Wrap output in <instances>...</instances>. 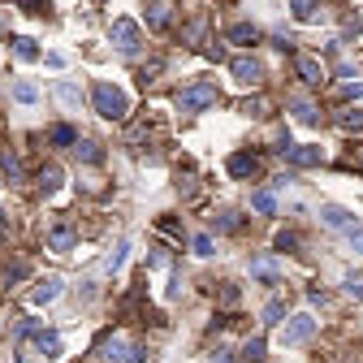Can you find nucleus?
<instances>
[{
  "label": "nucleus",
  "instance_id": "nucleus-5",
  "mask_svg": "<svg viewBox=\"0 0 363 363\" xmlns=\"http://www.w3.org/2000/svg\"><path fill=\"white\" fill-rule=\"evenodd\" d=\"M311 333H316V316L299 311V316H290V324L282 328V342H286V346H299V342H307Z\"/></svg>",
  "mask_w": 363,
  "mask_h": 363
},
{
  "label": "nucleus",
  "instance_id": "nucleus-35",
  "mask_svg": "<svg viewBox=\"0 0 363 363\" xmlns=\"http://www.w3.org/2000/svg\"><path fill=\"white\" fill-rule=\"evenodd\" d=\"M346 294H351V299H363V277H346Z\"/></svg>",
  "mask_w": 363,
  "mask_h": 363
},
{
  "label": "nucleus",
  "instance_id": "nucleus-37",
  "mask_svg": "<svg viewBox=\"0 0 363 363\" xmlns=\"http://www.w3.org/2000/svg\"><path fill=\"white\" fill-rule=\"evenodd\" d=\"M26 273H30V268H26V264H22V259H13V264H9V282H22V277H26Z\"/></svg>",
  "mask_w": 363,
  "mask_h": 363
},
{
  "label": "nucleus",
  "instance_id": "nucleus-31",
  "mask_svg": "<svg viewBox=\"0 0 363 363\" xmlns=\"http://www.w3.org/2000/svg\"><path fill=\"white\" fill-rule=\"evenodd\" d=\"M290 108H294V117H299V121H307V126L316 121V104H307V100H294Z\"/></svg>",
  "mask_w": 363,
  "mask_h": 363
},
{
  "label": "nucleus",
  "instance_id": "nucleus-26",
  "mask_svg": "<svg viewBox=\"0 0 363 363\" xmlns=\"http://www.w3.org/2000/svg\"><path fill=\"white\" fill-rule=\"evenodd\" d=\"M48 139H52L57 147H74V143H78V135H74V126H52V130H48Z\"/></svg>",
  "mask_w": 363,
  "mask_h": 363
},
{
  "label": "nucleus",
  "instance_id": "nucleus-32",
  "mask_svg": "<svg viewBox=\"0 0 363 363\" xmlns=\"http://www.w3.org/2000/svg\"><path fill=\"white\" fill-rule=\"evenodd\" d=\"M238 299H242L238 286H221V307H238Z\"/></svg>",
  "mask_w": 363,
  "mask_h": 363
},
{
  "label": "nucleus",
  "instance_id": "nucleus-6",
  "mask_svg": "<svg viewBox=\"0 0 363 363\" xmlns=\"http://www.w3.org/2000/svg\"><path fill=\"white\" fill-rule=\"evenodd\" d=\"M229 74H234L242 87H259V78H264V65L255 57H234L229 61Z\"/></svg>",
  "mask_w": 363,
  "mask_h": 363
},
{
  "label": "nucleus",
  "instance_id": "nucleus-33",
  "mask_svg": "<svg viewBox=\"0 0 363 363\" xmlns=\"http://www.w3.org/2000/svg\"><path fill=\"white\" fill-rule=\"evenodd\" d=\"M190 246H195V255H212V238H208V234H195Z\"/></svg>",
  "mask_w": 363,
  "mask_h": 363
},
{
  "label": "nucleus",
  "instance_id": "nucleus-13",
  "mask_svg": "<svg viewBox=\"0 0 363 363\" xmlns=\"http://www.w3.org/2000/svg\"><path fill=\"white\" fill-rule=\"evenodd\" d=\"M229 43H242V48H251V43H259V26H251V22H238V26H229V35H225Z\"/></svg>",
  "mask_w": 363,
  "mask_h": 363
},
{
  "label": "nucleus",
  "instance_id": "nucleus-41",
  "mask_svg": "<svg viewBox=\"0 0 363 363\" xmlns=\"http://www.w3.org/2000/svg\"><path fill=\"white\" fill-rule=\"evenodd\" d=\"M351 246H355V251H363V234H359V229H351Z\"/></svg>",
  "mask_w": 363,
  "mask_h": 363
},
{
  "label": "nucleus",
  "instance_id": "nucleus-19",
  "mask_svg": "<svg viewBox=\"0 0 363 363\" xmlns=\"http://www.w3.org/2000/svg\"><path fill=\"white\" fill-rule=\"evenodd\" d=\"M61 177H65V173L57 169V164H43V169H39V177H35V182H39V190H43V195H52V190L61 186Z\"/></svg>",
  "mask_w": 363,
  "mask_h": 363
},
{
  "label": "nucleus",
  "instance_id": "nucleus-12",
  "mask_svg": "<svg viewBox=\"0 0 363 363\" xmlns=\"http://www.w3.org/2000/svg\"><path fill=\"white\" fill-rule=\"evenodd\" d=\"M52 95H57V100H61V108H70V112H74V108L82 104V91L74 87V82H70V78H61V82H57V87H52Z\"/></svg>",
  "mask_w": 363,
  "mask_h": 363
},
{
  "label": "nucleus",
  "instance_id": "nucleus-4",
  "mask_svg": "<svg viewBox=\"0 0 363 363\" xmlns=\"http://www.w3.org/2000/svg\"><path fill=\"white\" fill-rule=\"evenodd\" d=\"M112 43H117V52L135 57L139 52V22L135 18H117L112 22Z\"/></svg>",
  "mask_w": 363,
  "mask_h": 363
},
{
  "label": "nucleus",
  "instance_id": "nucleus-3",
  "mask_svg": "<svg viewBox=\"0 0 363 363\" xmlns=\"http://www.w3.org/2000/svg\"><path fill=\"white\" fill-rule=\"evenodd\" d=\"M212 104H217V87H212V82H190V87L177 91V108L182 112H204Z\"/></svg>",
  "mask_w": 363,
  "mask_h": 363
},
{
  "label": "nucleus",
  "instance_id": "nucleus-9",
  "mask_svg": "<svg viewBox=\"0 0 363 363\" xmlns=\"http://www.w3.org/2000/svg\"><path fill=\"white\" fill-rule=\"evenodd\" d=\"M74 242H78V234H74V229L70 225H52V229H48V251H57V255H65V251H74Z\"/></svg>",
  "mask_w": 363,
  "mask_h": 363
},
{
  "label": "nucleus",
  "instance_id": "nucleus-21",
  "mask_svg": "<svg viewBox=\"0 0 363 363\" xmlns=\"http://www.w3.org/2000/svg\"><path fill=\"white\" fill-rule=\"evenodd\" d=\"M35 346H39V355H43V359H61V337H57V333H39Z\"/></svg>",
  "mask_w": 363,
  "mask_h": 363
},
{
  "label": "nucleus",
  "instance_id": "nucleus-16",
  "mask_svg": "<svg viewBox=\"0 0 363 363\" xmlns=\"http://www.w3.org/2000/svg\"><path fill=\"white\" fill-rule=\"evenodd\" d=\"M268 346H264V337H246V346H242V355H238V363H264L268 355Z\"/></svg>",
  "mask_w": 363,
  "mask_h": 363
},
{
  "label": "nucleus",
  "instance_id": "nucleus-24",
  "mask_svg": "<svg viewBox=\"0 0 363 363\" xmlns=\"http://www.w3.org/2000/svg\"><path fill=\"white\" fill-rule=\"evenodd\" d=\"M74 152L87 160V164H100L104 160V152H100V143H91V139H82V143H74Z\"/></svg>",
  "mask_w": 363,
  "mask_h": 363
},
{
  "label": "nucleus",
  "instance_id": "nucleus-29",
  "mask_svg": "<svg viewBox=\"0 0 363 363\" xmlns=\"http://www.w3.org/2000/svg\"><path fill=\"white\" fill-rule=\"evenodd\" d=\"M286 316V299H268V307H264V324H282Z\"/></svg>",
  "mask_w": 363,
  "mask_h": 363
},
{
  "label": "nucleus",
  "instance_id": "nucleus-2",
  "mask_svg": "<svg viewBox=\"0 0 363 363\" xmlns=\"http://www.w3.org/2000/svg\"><path fill=\"white\" fill-rule=\"evenodd\" d=\"M91 104H95V112H100L104 121H126V112H130L126 91H121V87H112V82H95Z\"/></svg>",
  "mask_w": 363,
  "mask_h": 363
},
{
  "label": "nucleus",
  "instance_id": "nucleus-40",
  "mask_svg": "<svg viewBox=\"0 0 363 363\" xmlns=\"http://www.w3.org/2000/svg\"><path fill=\"white\" fill-rule=\"evenodd\" d=\"M346 95H351V100H363V82H351V87H346Z\"/></svg>",
  "mask_w": 363,
  "mask_h": 363
},
{
  "label": "nucleus",
  "instance_id": "nucleus-34",
  "mask_svg": "<svg viewBox=\"0 0 363 363\" xmlns=\"http://www.w3.org/2000/svg\"><path fill=\"white\" fill-rule=\"evenodd\" d=\"M18 5L26 13H48V9H52V0H18Z\"/></svg>",
  "mask_w": 363,
  "mask_h": 363
},
{
  "label": "nucleus",
  "instance_id": "nucleus-7",
  "mask_svg": "<svg viewBox=\"0 0 363 363\" xmlns=\"http://www.w3.org/2000/svg\"><path fill=\"white\" fill-rule=\"evenodd\" d=\"M286 160L294 164V169H316V164L324 160V147H316V143H303V147H290V152H286Z\"/></svg>",
  "mask_w": 363,
  "mask_h": 363
},
{
  "label": "nucleus",
  "instance_id": "nucleus-15",
  "mask_svg": "<svg viewBox=\"0 0 363 363\" xmlns=\"http://www.w3.org/2000/svg\"><path fill=\"white\" fill-rule=\"evenodd\" d=\"M57 294H61V282H57V277H43V282L35 286V294H30V303H35V307H43V303H52Z\"/></svg>",
  "mask_w": 363,
  "mask_h": 363
},
{
  "label": "nucleus",
  "instance_id": "nucleus-23",
  "mask_svg": "<svg viewBox=\"0 0 363 363\" xmlns=\"http://www.w3.org/2000/svg\"><path fill=\"white\" fill-rule=\"evenodd\" d=\"M251 208L264 212V217H273V212H277V195H273V190H255V195H251Z\"/></svg>",
  "mask_w": 363,
  "mask_h": 363
},
{
  "label": "nucleus",
  "instance_id": "nucleus-14",
  "mask_svg": "<svg viewBox=\"0 0 363 363\" xmlns=\"http://www.w3.org/2000/svg\"><path fill=\"white\" fill-rule=\"evenodd\" d=\"M251 277H259V282H277V277H282V268H277L273 255H259V259H251Z\"/></svg>",
  "mask_w": 363,
  "mask_h": 363
},
{
  "label": "nucleus",
  "instance_id": "nucleus-39",
  "mask_svg": "<svg viewBox=\"0 0 363 363\" xmlns=\"http://www.w3.org/2000/svg\"><path fill=\"white\" fill-rule=\"evenodd\" d=\"M208 363H238V355H229V351H217V355H212Z\"/></svg>",
  "mask_w": 363,
  "mask_h": 363
},
{
  "label": "nucleus",
  "instance_id": "nucleus-28",
  "mask_svg": "<svg viewBox=\"0 0 363 363\" xmlns=\"http://www.w3.org/2000/svg\"><path fill=\"white\" fill-rule=\"evenodd\" d=\"M126 251H130L126 242H117V246H112V251H108V259H104V273H121V264H126Z\"/></svg>",
  "mask_w": 363,
  "mask_h": 363
},
{
  "label": "nucleus",
  "instance_id": "nucleus-36",
  "mask_svg": "<svg viewBox=\"0 0 363 363\" xmlns=\"http://www.w3.org/2000/svg\"><path fill=\"white\" fill-rule=\"evenodd\" d=\"M299 246V234H277V251H294Z\"/></svg>",
  "mask_w": 363,
  "mask_h": 363
},
{
  "label": "nucleus",
  "instance_id": "nucleus-17",
  "mask_svg": "<svg viewBox=\"0 0 363 363\" xmlns=\"http://www.w3.org/2000/svg\"><path fill=\"white\" fill-rule=\"evenodd\" d=\"M0 169H5L9 182H22V160H18V152H13V147H5V152H0Z\"/></svg>",
  "mask_w": 363,
  "mask_h": 363
},
{
  "label": "nucleus",
  "instance_id": "nucleus-8",
  "mask_svg": "<svg viewBox=\"0 0 363 363\" xmlns=\"http://www.w3.org/2000/svg\"><path fill=\"white\" fill-rule=\"evenodd\" d=\"M294 70H299V78L307 82V87H320V82H324V65L316 57H307V52L294 57Z\"/></svg>",
  "mask_w": 363,
  "mask_h": 363
},
{
  "label": "nucleus",
  "instance_id": "nucleus-11",
  "mask_svg": "<svg viewBox=\"0 0 363 363\" xmlns=\"http://www.w3.org/2000/svg\"><path fill=\"white\" fill-rule=\"evenodd\" d=\"M225 169L234 173V177H255V173H259V160H255L251 152H234V156H229V164H225Z\"/></svg>",
  "mask_w": 363,
  "mask_h": 363
},
{
  "label": "nucleus",
  "instance_id": "nucleus-25",
  "mask_svg": "<svg viewBox=\"0 0 363 363\" xmlns=\"http://www.w3.org/2000/svg\"><path fill=\"white\" fill-rule=\"evenodd\" d=\"M173 22V13H169V5H152V13H147V26L152 30H164Z\"/></svg>",
  "mask_w": 363,
  "mask_h": 363
},
{
  "label": "nucleus",
  "instance_id": "nucleus-30",
  "mask_svg": "<svg viewBox=\"0 0 363 363\" xmlns=\"http://www.w3.org/2000/svg\"><path fill=\"white\" fill-rule=\"evenodd\" d=\"M337 126H342V130H359V135H363V112H359V108L342 112V117H337Z\"/></svg>",
  "mask_w": 363,
  "mask_h": 363
},
{
  "label": "nucleus",
  "instance_id": "nucleus-22",
  "mask_svg": "<svg viewBox=\"0 0 363 363\" xmlns=\"http://www.w3.org/2000/svg\"><path fill=\"white\" fill-rule=\"evenodd\" d=\"M13 100H18V104H35L39 100V87H35V82H13Z\"/></svg>",
  "mask_w": 363,
  "mask_h": 363
},
{
  "label": "nucleus",
  "instance_id": "nucleus-38",
  "mask_svg": "<svg viewBox=\"0 0 363 363\" xmlns=\"http://www.w3.org/2000/svg\"><path fill=\"white\" fill-rule=\"evenodd\" d=\"M264 108H268L264 100H246V104H242V112H251V117H264Z\"/></svg>",
  "mask_w": 363,
  "mask_h": 363
},
{
  "label": "nucleus",
  "instance_id": "nucleus-10",
  "mask_svg": "<svg viewBox=\"0 0 363 363\" xmlns=\"http://www.w3.org/2000/svg\"><path fill=\"white\" fill-rule=\"evenodd\" d=\"M320 221L328 229H355V212L351 208H337V204H324L320 208Z\"/></svg>",
  "mask_w": 363,
  "mask_h": 363
},
{
  "label": "nucleus",
  "instance_id": "nucleus-18",
  "mask_svg": "<svg viewBox=\"0 0 363 363\" xmlns=\"http://www.w3.org/2000/svg\"><path fill=\"white\" fill-rule=\"evenodd\" d=\"M13 57H18V61H39L43 52H39V43H35V39L18 35V39H13Z\"/></svg>",
  "mask_w": 363,
  "mask_h": 363
},
{
  "label": "nucleus",
  "instance_id": "nucleus-20",
  "mask_svg": "<svg viewBox=\"0 0 363 363\" xmlns=\"http://www.w3.org/2000/svg\"><path fill=\"white\" fill-rule=\"evenodd\" d=\"M290 13H294V22H316L320 13H316V0H290Z\"/></svg>",
  "mask_w": 363,
  "mask_h": 363
},
{
  "label": "nucleus",
  "instance_id": "nucleus-27",
  "mask_svg": "<svg viewBox=\"0 0 363 363\" xmlns=\"http://www.w3.org/2000/svg\"><path fill=\"white\" fill-rule=\"evenodd\" d=\"M212 225H217L221 234H238V229H242V217H238V212H221V217L212 221Z\"/></svg>",
  "mask_w": 363,
  "mask_h": 363
},
{
  "label": "nucleus",
  "instance_id": "nucleus-42",
  "mask_svg": "<svg viewBox=\"0 0 363 363\" xmlns=\"http://www.w3.org/2000/svg\"><path fill=\"white\" fill-rule=\"evenodd\" d=\"M9 234V217H5V212H0V238H5Z\"/></svg>",
  "mask_w": 363,
  "mask_h": 363
},
{
  "label": "nucleus",
  "instance_id": "nucleus-1",
  "mask_svg": "<svg viewBox=\"0 0 363 363\" xmlns=\"http://www.w3.org/2000/svg\"><path fill=\"white\" fill-rule=\"evenodd\" d=\"M95 359L100 363H147V351L135 346L126 333H108V337H100V346H95Z\"/></svg>",
  "mask_w": 363,
  "mask_h": 363
}]
</instances>
